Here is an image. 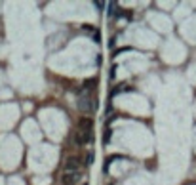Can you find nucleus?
<instances>
[{"label":"nucleus","mask_w":196,"mask_h":185,"mask_svg":"<svg viewBox=\"0 0 196 185\" xmlns=\"http://www.w3.org/2000/svg\"><path fill=\"white\" fill-rule=\"evenodd\" d=\"M95 42H97V44H99V42H101V34H99V33H97V31H95Z\"/></svg>","instance_id":"12"},{"label":"nucleus","mask_w":196,"mask_h":185,"mask_svg":"<svg viewBox=\"0 0 196 185\" xmlns=\"http://www.w3.org/2000/svg\"><path fill=\"white\" fill-rule=\"evenodd\" d=\"M118 158H120V155H112V157H109V158H107V160H105V166H103V170H109V166H111V164L112 162H114V160H118Z\"/></svg>","instance_id":"6"},{"label":"nucleus","mask_w":196,"mask_h":185,"mask_svg":"<svg viewBox=\"0 0 196 185\" xmlns=\"http://www.w3.org/2000/svg\"><path fill=\"white\" fill-rule=\"evenodd\" d=\"M114 75H116V67H112L111 69V78H114Z\"/></svg>","instance_id":"13"},{"label":"nucleus","mask_w":196,"mask_h":185,"mask_svg":"<svg viewBox=\"0 0 196 185\" xmlns=\"http://www.w3.org/2000/svg\"><path fill=\"white\" fill-rule=\"evenodd\" d=\"M80 181V172H65L61 176V185H74Z\"/></svg>","instance_id":"2"},{"label":"nucleus","mask_w":196,"mask_h":185,"mask_svg":"<svg viewBox=\"0 0 196 185\" xmlns=\"http://www.w3.org/2000/svg\"><path fill=\"white\" fill-rule=\"evenodd\" d=\"M114 13H116V4L111 2V4H109V15H114Z\"/></svg>","instance_id":"10"},{"label":"nucleus","mask_w":196,"mask_h":185,"mask_svg":"<svg viewBox=\"0 0 196 185\" xmlns=\"http://www.w3.org/2000/svg\"><path fill=\"white\" fill-rule=\"evenodd\" d=\"M84 185H88V183H84Z\"/></svg>","instance_id":"14"},{"label":"nucleus","mask_w":196,"mask_h":185,"mask_svg":"<svg viewBox=\"0 0 196 185\" xmlns=\"http://www.w3.org/2000/svg\"><path fill=\"white\" fill-rule=\"evenodd\" d=\"M95 84H97V80H95V78H88V80L84 82V88H88V90H90V88H94Z\"/></svg>","instance_id":"8"},{"label":"nucleus","mask_w":196,"mask_h":185,"mask_svg":"<svg viewBox=\"0 0 196 185\" xmlns=\"http://www.w3.org/2000/svg\"><path fill=\"white\" fill-rule=\"evenodd\" d=\"M78 128L82 132H91L94 130V119H90V116H84V119L78 120Z\"/></svg>","instance_id":"5"},{"label":"nucleus","mask_w":196,"mask_h":185,"mask_svg":"<svg viewBox=\"0 0 196 185\" xmlns=\"http://www.w3.org/2000/svg\"><path fill=\"white\" fill-rule=\"evenodd\" d=\"M65 172H78L80 170V158H76V157H71V158H67V162H65Z\"/></svg>","instance_id":"3"},{"label":"nucleus","mask_w":196,"mask_h":185,"mask_svg":"<svg viewBox=\"0 0 196 185\" xmlns=\"http://www.w3.org/2000/svg\"><path fill=\"white\" fill-rule=\"evenodd\" d=\"M111 139H112V130H111V128H107V130H105V136H103V141L109 143Z\"/></svg>","instance_id":"7"},{"label":"nucleus","mask_w":196,"mask_h":185,"mask_svg":"<svg viewBox=\"0 0 196 185\" xmlns=\"http://www.w3.org/2000/svg\"><path fill=\"white\" fill-rule=\"evenodd\" d=\"M78 109L80 111H84V113H90L91 109L95 107V103L91 101V95L88 94V92H80V95H78Z\"/></svg>","instance_id":"1"},{"label":"nucleus","mask_w":196,"mask_h":185,"mask_svg":"<svg viewBox=\"0 0 196 185\" xmlns=\"http://www.w3.org/2000/svg\"><path fill=\"white\" fill-rule=\"evenodd\" d=\"M94 158H95L94 153H88V155H86V164H88V166H90V164H94Z\"/></svg>","instance_id":"9"},{"label":"nucleus","mask_w":196,"mask_h":185,"mask_svg":"<svg viewBox=\"0 0 196 185\" xmlns=\"http://www.w3.org/2000/svg\"><path fill=\"white\" fill-rule=\"evenodd\" d=\"M94 6H95V8H97V10L101 12V10L105 8V4H103V2H97V0H95V2H94Z\"/></svg>","instance_id":"11"},{"label":"nucleus","mask_w":196,"mask_h":185,"mask_svg":"<svg viewBox=\"0 0 196 185\" xmlns=\"http://www.w3.org/2000/svg\"><path fill=\"white\" fill-rule=\"evenodd\" d=\"M91 141V132H76V136H74V143L76 145H86V143H90Z\"/></svg>","instance_id":"4"}]
</instances>
